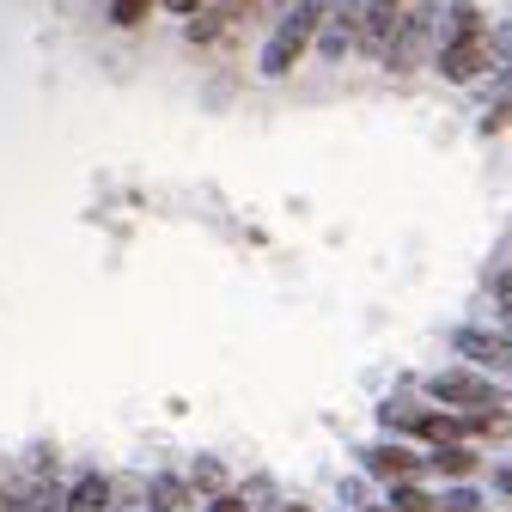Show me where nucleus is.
<instances>
[{
  "instance_id": "f257e3e1",
  "label": "nucleus",
  "mask_w": 512,
  "mask_h": 512,
  "mask_svg": "<svg viewBox=\"0 0 512 512\" xmlns=\"http://www.w3.org/2000/svg\"><path fill=\"white\" fill-rule=\"evenodd\" d=\"M494 61V37H488V19L476 13V0H452V31L439 43V74L445 80H476Z\"/></svg>"
},
{
  "instance_id": "f03ea898",
  "label": "nucleus",
  "mask_w": 512,
  "mask_h": 512,
  "mask_svg": "<svg viewBox=\"0 0 512 512\" xmlns=\"http://www.w3.org/2000/svg\"><path fill=\"white\" fill-rule=\"evenodd\" d=\"M317 25H324V7H317V0H299V7L281 19V31L269 37V49H263V74H287L293 61L317 43Z\"/></svg>"
},
{
  "instance_id": "7ed1b4c3",
  "label": "nucleus",
  "mask_w": 512,
  "mask_h": 512,
  "mask_svg": "<svg viewBox=\"0 0 512 512\" xmlns=\"http://www.w3.org/2000/svg\"><path fill=\"white\" fill-rule=\"evenodd\" d=\"M360 31H366V0H336V7H324V25H317V49L342 61Z\"/></svg>"
},
{
  "instance_id": "20e7f679",
  "label": "nucleus",
  "mask_w": 512,
  "mask_h": 512,
  "mask_svg": "<svg viewBox=\"0 0 512 512\" xmlns=\"http://www.w3.org/2000/svg\"><path fill=\"white\" fill-rule=\"evenodd\" d=\"M427 391H433L439 403H452V409H482V403L500 397L494 384L476 378V372H433V378H427Z\"/></svg>"
},
{
  "instance_id": "39448f33",
  "label": "nucleus",
  "mask_w": 512,
  "mask_h": 512,
  "mask_svg": "<svg viewBox=\"0 0 512 512\" xmlns=\"http://www.w3.org/2000/svg\"><path fill=\"white\" fill-rule=\"evenodd\" d=\"M427 31H433V0H421V7L403 19V31L391 37V55H384V61H391V68H415L421 49H427Z\"/></svg>"
},
{
  "instance_id": "423d86ee",
  "label": "nucleus",
  "mask_w": 512,
  "mask_h": 512,
  "mask_svg": "<svg viewBox=\"0 0 512 512\" xmlns=\"http://www.w3.org/2000/svg\"><path fill=\"white\" fill-rule=\"evenodd\" d=\"M397 19H403V0H366V31H360V43H366L372 55H391Z\"/></svg>"
},
{
  "instance_id": "0eeeda50",
  "label": "nucleus",
  "mask_w": 512,
  "mask_h": 512,
  "mask_svg": "<svg viewBox=\"0 0 512 512\" xmlns=\"http://www.w3.org/2000/svg\"><path fill=\"white\" fill-rule=\"evenodd\" d=\"M452 342H458V354H470V360H482V366H500V372H512V336H488V330H458Z\"/></svg>"
},
{
  "instance_id": "6e6552de",
  "label": "nucleus",
  "mask_w": 512,
  "mask_h": 512,
  "mask_svg": "<svg viewBox=\"0 0 512 512\" xmlns=\"http://www.w3.org/2000/svg\"><path fill=\"white\" fill-rule=\"evenodd\" d=\"M68 512H110V482L98 476V470H86L74 488H68V500H61Z\"/></svg>"
},
{
  "instance_id": "1a4fd4ad",
  "label": "nucleus",
  "mask_w": 512,
  "mask_h": 512,
  "mask_svg": "<svg viewBox=\"0 0 512 512\" xmlns=\"http://www.w3.org/2000/svg\"><path fill=\"white\" fill-rule=\"evenodd\" d=\"M464 433H476V439H512V409L482 403V409H470V415H464Z\"/></svg>"
},
{
  "instance_id": "9d476101",
  "label": "nucleus",
  "mask_w": 512,
  "mask_h": 512,
  "mask_svg": "<svg viewBox=\"0 0 512 512\" xmlns=\"http://www.w3.org/2000/svg\"><path fill=\"white\" fill-rule=\"evenodd\" d=\"M366 464H372L378 476H415V470H421V458H415V452H403V445H372Z\"/></svg>"
},
{
  "instance_id": "9b49d317",
  "label": "nucleus",
  "mask_w": 512,
  "mask_h": 512,
  "mask_svg": "<svg viewBox=\"0 0 512 512\" xmlns=\"http://www.w3.org/2000/svg\"><path fill=\"white\" fill-rule=\"evenodd\" d=\"M409 433H421V439H433V445H452V439H470L458 415H415V421H409Z\"/></svg>"
},
{
  "instance_id": "f8f14e48",
  "label": "nucleus",
  "mask_w": 512,
  "mask_h": 512,
  "mask_svg": "<svg viewBox=\"0 0 512 512\" xmlns=\"http://www.w3.org/2000/svg\"><path fill=\"white\" fill-rule=\"evenodd\" d=\"M153 506H159V512H189V488H183L177 476H159V482H153Z\"/></svg>"
},
{
  "instance_id": "ddd939ff",
  "label": "nucleus",
  "mask_w": 512,
  "mask_h": 512,
  "mask_svg": "<svg viewBox=\"0 0 512 512\" xmlns=\"http://www.w3.org/2000/svg\"><path fill=\"white\" fill-rule=\"evenodd\" d=\"M433 470H452V476H470L476 470V452H464V445H439V458Z\"/></svg>"
},
{
  "instance_id": "4468645a",
  "label": "nucleus",
  "mask_w": 512,
  "mask_h": 512,
  "mask_svg": "<svg viewBox=\"0 0 512 512\" xmlns=\"http://www.w3.org/2000/svg\"><path fill=\"white\" fill-rule=\"evenodd\" d=\"M391 506H397V512H439V500L421 494V488H391Z\"/></svg>"
},
{
  "instance_id": "2eb2a0df",
  "label": "nucleus",
  "mask_w": 512,
  "mask_h": 512,
  "mask_svg": "<svg viewBox=\"0 0 512 512\" xmlns=\"http://www.w3.org/2000/svg\"><path fill=\"white\" fill-rule=\"evenodd\" d=\"M147 7H153V0H116L110 19H116V25H141V19H147Z\"/></svg>"
},
{
  "instance_id": "dca6fc26",
  "label": "nucleus",
  "mask_w": 512,
  "mask_h": 512,
  "mask_svg": "<svg viewBox=\"0 0 512 512\" xmlns=\"http://www.w3.org/2000/svg\"><path fill=\"white\" fill-rule=\"evenodd\" d=\"M494 299H500V311H506V317H512V269H506V275H500V281H494Z\"/></svg>"
},
{
  "instance_id": "f3484780",
  "label": "nucleus",
  "mask_w": 512,
  "mask_h": 512,
  "mask_svg": "<svg viewBox=\"0 0 512 512\" xmlns=\"http://www.w3.org/2000/svg\"><path fill=\"white\" fill-rule=\"evenodd\" d=\"M208 512H250V506H244V494H220V500H214Z\"/></svg>"
},
{
  "instance_id": "a211bd4d",
  "label": "nucleus",
  "mask_w": 512,
  "mask_h": 512,
  "mask_svg": "<svg viewBox=\"0 0 512 512\" xmlns=\"http://www.w3.org/2000/svg\"><path fill=\"white\" fill-rule=\"evenodd\" d=\"M165 7H171V13H183V19H196V13H202V0H165Z\"/></svg>"
},
{
  "instance_id": "6ab92c4d",
  "label": "nucleus",
  "mask_w": 512,
  "mask_h": 512,
  "mask_svg": "<svg viewBox=\"0 0 512 512\" xmlns=\"http://www.w3.org/2000/svg\"><path fill=\"white\" fill-rule=\"evenodd\" d=\"M500 98H512V49H506V68H500Z\"/></svg>"
},
{
  "instance_id": "aec40b11",
  "label": "nucleus",
  "mask_w": 512,
  "mask_h": 512,
  "mask_svg": "<svg viewBox=\"0 0 512 512\" xmlns=\"http://www.w3.org/2000/svg\"><path fill=\"white\" fill-rule=\"evenodd\" d=\"M244 7H250V0H220V19H238Z\"/></svg>"
},
{
  "instance_id": "412c9836",
  "label": "nucleus",
  "mask_w": 512,
  "mask_h": 512,
  "mask_svg": "<svg viewBox=\"0 0 512 512\" xmlns=\"http://www.w3.org/2000/svg\"><path fill=\"white\" fill-rule=\"evenodd\" d=\"M494 482H500V488H506V494H512V470H500V476H494Z\"/></svg>"
},
{
  "instance_id": "4be33fe9",
  "label": "nucleus",
  "mask_w": 512,
  "mask_h": 512,
  "mask_svg": "<svg viewBox=\"0 0 512 512\" xmlns=\"http://www.w3.org/2000/svg\"><path fill=\"white\" fill-rule=\"evenodd\" d=\"M281 512H305V506H281Z\"/></svg>"
},
{
  "instance_id": "5701e85b",
  "label": "nucleus",
  "mask_w": 512,
  "mask_h": 512,
  "mask_svg": "<svg viewBox=\"0 0 512 512\" xmlns=\"http://www.w3.org/2000/svg\"><path fill=\"white\" fill-rule=\"evenodd\" d=\"M0 506H7V500H0Z\"/></svg>"
}]
</instances>
